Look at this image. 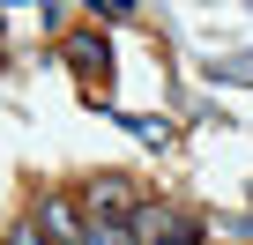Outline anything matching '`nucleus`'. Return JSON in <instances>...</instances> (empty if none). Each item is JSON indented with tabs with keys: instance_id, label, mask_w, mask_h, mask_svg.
Returning <instances> with one entry per match:
<instances>
[{
	"instance_id": "obj_1",
	"label": "nucleus",
	"mask_w": 253,
	"mask_h": 245,
	"mask_svg": "<svg viewBox=\"0 0 253 245\" xmlns=\"http://www.w3.org/2000/svg\"><path fill=\"white\" fill-rule=\"evenodd\" d=\"M134 230H142V245H209L201 215H186V208H164V201H142Z\"/></svg>"
},
{
	"instance_id": "obj_2",
	"label": "nucleus",
	"mask_w": 253,
	"mask_h": 245,
	"mask_svg": "<svg viewBox=\"0 0 253 245\" xmlns=\"http://www.w3.org/2000/svg\"><path fill=\"white\" fill-rule=\"evenodd\" d=\"M38 230L52 238V245H82V230H89V215L67 201V193H45L38 201Z\"/></svg>"
},
{
	"instance_id": "obj_3",
	"label": "nucleus",
	"mask_w": 253,
	"mask_h": 245,
	"mask_svg": "<svg viewBox=\"0 0 253 245\" xmlns=\"http://www.w3.org/2000/svg\"><path fill=\"white\" fill-rule=\"evenodd\" d=\"M82 215H119V223H134V215H142V201H134V186H126V178H89Z\"/></svg>"
},
{
	"instance_id": "obj_4",
	"label": "nucleus",
	"mask_w": 253,
	"mask_h": 245,
	"mask_svg": "<svg viewBox=\"0 0 253 245\" xmlns=\"http://www.w3.org/2000/svg\"><path fill=\"white\" fill-rule=\"evenodd\" d=\"M82 245H142V230H134V223H119V215H89Z\"/></svg>"
},
{
	"instance_id": "obj_5",
	"label": "nucleus",
	"mask_w": 253,
	"mask_h": 245,
	"mask_svg": "<svg viewBox=\"0 0 253 245\" xmlns=\"http://www.w3.org/2000/svg\"><path fill=\"white\" fill-rule=\"evenodd\" d=\"M67 60H75V67H104V45H97V37H67Z\"/></svg>"
},
{
	"instance_id": "obj_6",
	"label": "nucleus",
	"mask_w": 253,
	"mask_h": 245,
	"mask_svg": "<svg viewBox=\"0 0 253 245\" xmlns=\"http://www.w3.org/2000/svg\"><path fill=\"white\" fill-rule=\"evenodd\" d=\"M0 245H52V238H45V230H38V223H30V215H23V223H15V230H8V238H0Z\"/></svg>"
}]
</instances>
